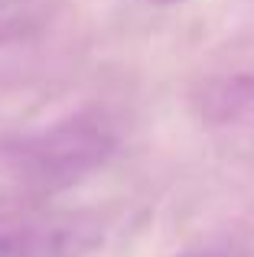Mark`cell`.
Here are the masks:
<instances>
[{
	"label": "cell",
	"instance_id": "obj_1",
	"mask_svg": "<svg viewBox=\"0 0 254 257\" xmlns=\"http://www.w3.org/2000/svg\"><path fill=\"white\" fill-rule=\"evenodd\" d=\"M114 150V127L98 114H78L33 137L20 150V176L39 192L75 186Z\"/></svg>",
	"mask_w": 254,
	"mask_h": 257
},
{
	"label": "cell",
	"instance_id": "obj_2",
	"mask_svg": "<svg viewBox=\"0 0 254 257\" xmlns=\"http://www.w3.org/2000/svg\"><path fill=\"white\" fill-rule=\"evenodd\" d=\"M95 241L88 225H26L0 234V257H82Z\"/></svg>",
	"mask_w": 254,
	"mask_h": 257
},
{
	"label": "cell",
	"instance_id": "obj_3",
	"mask_svg": "<svg viewBox=\"0 0 254 257\" xmlns=\"http://www.w3.org/2000/svg\"><path fill=\"white\" fill-rule=\"evenodd\" d=\"M26 30H30V20H26V13H17V10H10V7L0 4V46L20 39Z\"/></svg>",
	"mask_w": 254,
	"mask_h": 257
},
{
	"label": "cell",
	"instance_id": "obj_4",
	"mask_svg": "<svg viewBox=\"0 0 254 257\" xmlns=\"http://www.w3.org/2000/svg\"><path fill=\"white\" fill-rule=\"evenodd\" d=\"M176 257H231L225 251H186V254H176Z\"/></svg>",
	"mask_w": 254,
	"mask_h": 257
}]
</instances>
